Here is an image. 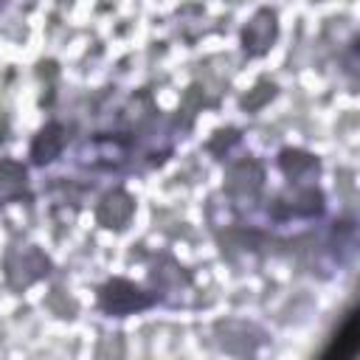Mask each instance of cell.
Returning <instances> with one entry per match:
<instances>
[{"label": "cell", "mask_w": 360, "mask_h": 360, "mask_svg": "<svg viewBox=\"0 0 360 360\" xmlns=\"http://www.w3.org/2000/svg\"><path fill=\"white\" fill-rule=\"evenodd\" d=\"M51 270V259L31 242H17L6 250L3 259V273H6V284L11 290H25L34 281L45 278Z\"/></svg>", "instance_id": "1"}, {"label": "cell", "mask_w": 360, "mask_h": 360, "mask_svg": "<svg viewBox=\"0 0 360 360\" xmlns=\"http://www.w3.org/2000/svg\"><path fill=\"white\" fill-rule=\"evenodd\" d=\"M152 304H155V295L127 278H110L107 284L98 287V309L107 315H115V318L149 309Z\"/></svg>", "instance_id": "2"}, {"label": "cell", "mask_w": 360, "mask_h": 360, "mask_svg": "<svg viewBox=\"0 0 360 360\" xmlns=\"http://www.w3.org/2000/svg\"><path fill=\"white\" fill-rule=\"evenodd\" d=\"M262 186H264V169L253 158H242V160L231 163L225 172V194L239 208L256 202L262 194Z\"/></svg>", "instance_id": "3"}, {"label": "cell", "mask_w": 360, "mask_h": 360, "mask_svg": "<svg viewBox=\"0 0 360 360\" xmlns=\"http://www.w3.org/2000/svg\"><path fill=\"white\" fill-rule=\"evenodd\" d=\"M276 37H278V17H276V11L273 8H259L248 20V25L242 28V51H245V56H250V59L264 56L273 48Z\"/></svg>", "instance_id": "4"}, {"label": "cell", "mask_w": 360, "mask_h": 360, "mask_svg": "<svg viewBox=\"0 0 360 360\" xmlns=\"http://www.w3.org/2000/svg\"><path fill=\"white\" fill-rule=\"evenodd\" d=\"M129 158V141L121 135H98L82 146V163L96 169H115Z\"/></svg>", "instance_id": "5"}, {"label": "cell", "mask_w": 360, "mask_h": 360, "mask_svg": "<svg viewBox=\"0 0 360 360\" xmlns=\"http://www.w3.org/2000/svg\"><path fill=\"white\" fill-rule=\"evenodd\" d=\"M135 214V200L124 188L107 191L96 205V222L107 231H124Z\"/></svg>", "instance_id": "6"}, {"label": "cell", "mask_w": 360, "mask_h": 360, "mask_svg": "<svg viewBox=\"0 0 360 360\" xmlns=\"http://www.w3.org/2000/svg\"><path fill=\"white\" fill-rule=\"evenodd\" d=\"M321 208H323V194L315 186L304 183V186H292V191L281 194L276 200L273 214L276 217H290V214H295V217H315V214H321Z\"/></svg>", "instance_id": "7"}, {"label": "cell", "mask_w": 360, "mask_h": 360, "mask_svg": "<svg viewBox=\"0 0 360 360\" xmlns=\"http://www.w3.org/2000/svg\"><path fill=\"white\" fill-rule=\"evenodd\" d=\"M65 143H68V129H65L62 124H56V121L45 124V127L34 135V141H31V163H34V166H48V163H53V160L62 155Z\"/></svg>", "instance_id": "8"}, {"label": "cell", "mask_w": 360, "mask_h": 360, "mask_svg": "<svg viewBox=\"0 0 360 360\" xmlns=\"http://www.w3.org/2000/svg\"><path fill=\"white\" fill-rule=\"evenodd\" d=\"M278 166L284 172V177L292 183V186H304L307 180H312L321 169L318 158L304 152V149H281L278 155Z\"/></svg>", "instance_id": "9"}, {"label": "cell", "mask_w": 360, "mask_h": 360, "mask_svg": "<svg viewBox=\"0 0 360 360\" xmlns=\"http://www.w3.org/2000/svg\"><path fill=\"white\" fill-rule=\"evenodd\" d=\"M28 197V172L20 160L3 158L0 160V202Z\"/></svg>", "instance_id": "10"}, {"label": "cell", "mask_w": 360, "mask_h": 360, "mask_svg": "<svg viewBox=\"0 0 360 360\" xmlns=\"http://www.w3.org/2000/svg\"><path fill=\"white\" fill-rule=\"evenodd\" d=\"M354 349H357V315H354V309H352V312L346 315L343 326L338 329L332 346H329L323 354H326V357H338V360H343V357H352Z\"/></svg>", "instance_id": "11"}, {"label": "cell", "mask_w": 360, "mask_h": 360, "mask_svg": "<svg viewBox=\"0 0 360 360\" xmlns=\"http://www.w3.org/2000/svg\"><path fill=\"white\" fill-rule=\"evenodd\" d=\"M127 115H129V121H132L135 127H143V124L155 115V101H152V96H149V93H138V96L129 101Z\"/></svg>", "instance_id": "12"}, {"label": "cell", "mask_w": 360, "mask_h": 360, "mask_svg": "<svg viewBox=\"0 0 360 360\" xmlns=\"http://www.w3.org/2000/svg\"><path fill=\"white\" fill-rule=\"evenodd\" d=\"M273 96H276V84L267 82V79H262V82L253 87V93L242 98V107H245V110H259V107H262L264 101H270Z\"/></svg>", "instance_id": "13"}]
</instances>
